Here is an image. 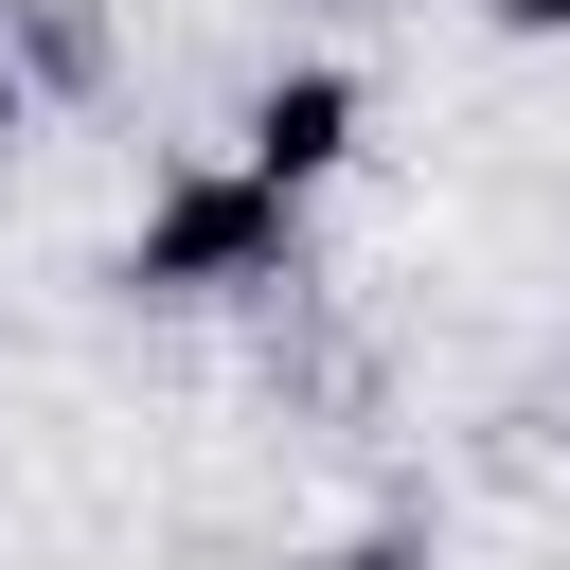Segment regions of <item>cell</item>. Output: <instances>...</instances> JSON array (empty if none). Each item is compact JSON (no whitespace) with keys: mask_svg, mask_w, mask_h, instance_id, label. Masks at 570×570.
Wrapping results in <instances>:
<instances>
[{"mask_svg":"<svg viewBox=\"0 0 570 570\" xmlns=\"http://www.w3.org/2000/svg\"><path fill=\"white\" fill-rule=\"evenodd\" d=\"M18 125H36V89H18V53H0V142H18Z\"/></svg>","mask_w":570,"mask_h":570,"instance_id":"4","label":"cell"},{"mask_svg":"<svg viewBox=\"0 0 570 570\" xmlns=\"http://www.w3.org/2000/svg\"><path fill=\"white\" fill-rule=\"evenodd\" d=\"M481 18H499V36H570V0H481Z\"/></svg>","mask_w":570,"mask_h":570,"instance_id":"3","label":"cell"},{"mask_svg":"<svg viewBox=\"0 0 570 570\" xmlns=\"http://www.w3.org/2000/svg\"><path fill=\"white\" fill-rule=\"evenodd\" d=\"M285 214H303V196H267L249 160H178V178L142 196V249H125V285H160V303L285 285Z\"/></svg>","mask_w":570,"mask_h":570,"instance_id":"1","label":"cell"},{"mask_svg":"<svg viewBox=\"0 0 570 570\" xmlns=\"http://www.w3.org/2000/svg\"><path fill=\"white\" fill-rule=\"evenodd\" d=\"M232 160H249L267 196H321V178L356 160V71H321V53H303V71H267V89H249V142H232Z\"/></svg>","mask_w":570,"mask_h":570,"instance_id":"2","label":"cell"},{"mask_svg":"<svg viewBox=\"0 0 570 570\" xmlns=\"http://www.w3.org/2000/svg\"><path fill=\"white\" fill-rule=\"evenodd\" d=\"M338 570H410V552H392V534H374V552H338Z\"/></svg>","mask_w":570,"mask_h":570,"instance_id":"5","label":"cell"}]
</instances>
